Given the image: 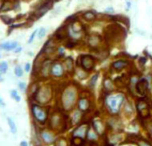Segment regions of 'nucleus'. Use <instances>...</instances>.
<instances>
[{
  "label": "nucleus",
  "instance_id": "obj_1",
  "mask_svg": "<svg viewBox=\"0 0 152 146\" xmlns=\"http://www.w3.org/2000/svg\"><path fill=\"white\" fill-rule=\"evenodd\" d=\"M32 113H33L35 119H36L38 122L43 124L46 120V113L43 109H41L38 105H33L32 106Z\"/></svg>",
  "mask_w": 152,
  "mask_h": 146
},
{
  "label": "nucleus",
  "instance_id": "obj_2",
  "mask_svg": "<svg viewBox=\"0 0 152 146\" xmlns=\"http://www.w3.org/2000/svg\"><path fill=\"white\" fill-rule=\"evenodd\" d=\"M51 73H52V75L56 77H59L62 75V73H63V68H62V65L60 63H54L52 67H51Z\"/></svg>",
  "mask_w": 152,
  "mask_h": 146
},
{
  "label": "nucleus",
  "instance_id": "obj_3",
  "mask_svg": "<svg viewBox=\"0 0 152 146\" xmlns=\"http://www.w3.org/2000/svg\"><path fill=\"white\" fill-rule=\"evenodd\" d=\"M147 87H148L147 81H146L145 79H141V80L138 81V83L136 85V90L141 94H144L145 91L147 90Z\"/></svg>",
  "mask_w": 152,
  "mask_h": 146
},
{
  "label": "nucleus",
  "instance_id": "obj_4",
  "mask_svg": "<svg viewBox=\"0 0 152 146\" xmlns=\"http://www.w3.org/2000/svg\"><path fill=\"white\" fill-rule=\"evenodd\" d=\"M17 47V42H4L1 44V48L3 50H13Z\"/></svg>",
  "mask_w": 152,
  "mask_h": 146
},
{
  "label": "nucleus",
  "instance_id": "obj_5",
  "mask_svg": "<svg viewBox=\"0 0 152 146\" xmlns=\"http://www.w3.org/2000/svg\"><path fill=\"white\" fill-rule=\"evenodd\" d=\"M126 65H127V62L126 61L118 60V61L114 62V63L112 64V67H113L114 69H116V70H121V69H123Z\"/></svg>",
  "mask_w": 152,
  "mask_h": 146
},
{
  "label": "nucleus",
  "instance_id": "obj_6",
  "mask_svg": "<svg viewBox=\"0 0 152 146\" xmlns=\"http://www.w3.org/2000/svg\"><path fill=\"white\" fill-rule=\"evenodd\" d=\"M82 65L84 66V68H86V69H91L92 68V66H93V60L90 58V57H88V56H86L85 58L83 59V61H82Z\"/></svg>",
  "mask_w": 152,
  "mask_h": 146
},
{
  "label": "nucleus",
  "instance_id": "obj_7",
  "mask_svg": "<svg viewBox=\"0 0 152 146\" xmlns=\"http://www.w3.org/2000/svg\"><path fill=\"white\" fill-rule=\"evenodd\" d=\"M78 107H79L80 110H86L89 107V103L88 101L85 98H81L78 101Z\"/></svg>",
  "mask_w": 152,
  "mask_h": 146
},
{
  "label": "nucleus",
  "instance_id": "obj_8",
  "mask_svg": "<svg viewBox=\"0 0 152 146\" xmlns=\"http://www.w3.org/2000/svg\"><path fill=\"white\" fill-rule=\"evenodd\" d=\"M41 137H42L43 141H44L45 143H51V142H53L52 135H51L50 133H48V132H46V131H43L42 132Z\"/></svg>",
  "mask_w": 152,
  "mask_h": 146
},
{
  "label": "nucleus",
  "instance_id": "obj_9",
  "mask_svg": "<svg viewBox=\"0 0 152 146\" xmlns=\"http://www.w3.org/2000/svg\"><path fill=\"white\" fill-rule=\"evenodd\" d=\"M7 122H8V125H9V127H10V131L15 134L16 132H17V128H16L14 121H13L11 118H7Z\"/></svg>",
  "mask_w": 152,
  "mask_h": 146
},
{
  "label": "nucleus",
  "instance_id": "obj_10",
  "mask_svg": "<svg viewBox=\"0 0 152 146\" xmlns=\"http://www.w3.org/2000/svg\"><path fill=\"white\" fill-rule=\"evenodd\" d=\"M83 17L85 18L86 20H92V19H94V18H95V14L92 11H87V12L84 13Z\"/></svg>",
  "mask_w": 152,
  "mask_h": 146
},
{
  "label": "nucleus",
  "instance_id": "obj_11",
  "mask_svg": "<svg viewBox=\"0 0 152 146\" xmlns=\"http://www.w3.org/2000/svg\"><path fill=\"white\" fill-rule=\"evenodd\" d=\"M109 105L112 108H116V106H117V97H112V98H110Z\"/></svg>",
  "mask_w": 152,
  "mask_h": 146
},
{
  "label": "nucleus",
  "instance_id": "obj_12",
  "mask_svg": "<svg viewBox=\"0 0 152 146\" xmlns=\"http://www.w3.org/2000/svg\"><path fill=\"white\" fill-rule=\"evenodd\" d=\"M7 68H8L7 62L2 61V62H1V73H2V74H5V73L7 72Z\"/></svg>",
  "mask_w": 152,
  "mask_h": 146
},
{
  "label": "nucleus",
  "instance_id": "obj_13",
  "mask_svg": "<svg viewBox=\"0 0 152 146\" xmlns=\"http://www.w3.org/2000/svg\"><path fill=\"white\" fill-rule=\"evenodd\" d=\"M14 72H15V75H16L17 77H21V76L23 75V70L21 69V67H19V66L15 67Z\"/></svg>",
  "mask_w": 152,
  "mask_h": 146
},
{
  "label": "nucleus",
  "instance_id": "obj_14",
  "mask_svg": "<svg viewBox=\"0 0 152 146\" xmlns=\"http://www.w3.org/2000/svg\"><path fill=\"white\" fill-rule=\"evenodd\" d=\"M98 79V74H95L93 77L91 78L90 82H89V85H90V87H93L95 85V82H96V80Z\"/></svg>",
  "mask_w": 152,
  "mask_h": 146
},
{
  "label": "nucleus",
  "instance_id": "obj_15",
  "mask_svg": "<svg viewBox=\"0 0 152 146\" xmlns=\"http://www.w3.org/2000/svg\"><path fill=\"white\" fill-rule=\"evenodd\" d=\"M46 33V29L45 28H40L39 31H38V37H39L40 39L43 38L44 37V35Z\"/></svg>",
  "mask_w": 152,
  "mask_h": 146
},
{
  "label": "nucleus",
  "instance_id": "obj_16",
  "mask_svg": "<svg viewBox=\"0 0 152 146\" xmlns=\"http://www.w3.org/2000/svg\"><path fill=\"white\" fill-rule=\"evenodd\" d=\"M11 96H12L13 98H14L17 102L20 101V96H19L18 94H17V92H16V90H12V91H11Z\"/></svg>",
  "mask_w": 152,
  "mask_h": 146
},
{
  "label": "nucleus",
  "instance_id": "obj_17",
  "mask_svg": "<svg viewBox=\"0 0 152 146\" xmlns=\"http://www.w3.org/2000/svg\"><path fill=\"white\" fill-rule=\"evenodd\" d=\"M2 20H3V22H5L6 24L12 23V21H13L12 18H9V17H7V16H3V15H2Z\"/></svg>",
  "mask_w": 152,
  "mask_h": 146
},
{
  "label": "nucleus",
  "instance_id": "obj_18",
  "mask_svg": "<svg viewBox=\"0 0 152 146\" xmlns=\"http://www.w3.org/2000/svg\"><path fill=\"white\" fill-rule=\"evenodd\" d=\"M38 31H39V30H34L33 32H32V34L30 35V38L28 39V43H32V41H33V39H34V37H35V35L38 33Z\"/></svg>",
  "mask_w": 152,
  "mask_h": 146
},
{
  "label": "nucleus",
  "instance_id": "obj_19",
  "mask_svg": "<svg viewBox=\"0 0 152 146\" xmlns=\"http://www.w3.org/2000/svg\"><path fill=\"white\" fill-rule=\"evenodd\" d=\"M18 86H19V88H20L21 90H25V88H26V86H25V84H24V82H19Z\"/></svg>",
  "mask_w": 152,
  "mask_h": 146
},
{
  "label": "nucleus",
  "instance_id": "obj_20",
  "mask_svg": "<svg viewBox=\"0 0 152 146\" xmlns=\"http://www.w3.org/2000/svg\"><path fill=\"white\" fill-rule=\"evenodd\" d=\"M30 64H29V63H26L25 64V71L26 72H29V71H30Z\"/></svg>",
  "mask_w": 152,
  "mask_h": 146
},
{
  "label": "nucleus",
  "instance_id": "obj_21",
  "mask_svg": "<svg viewBox=\"0 0 152 146\" xmlns=\"http://www.w3.org/2000/svg\"><path fill=\"white\" fill-rule=\"evenodd\" d=\"M106 12H110V13H113V8H111V7H108L106 8V10H105Z\"/></svg>",
  "mask_w": 152,
  "mask_h": 146
},
{
  "label": "nucleus",
  "instance_id": "obj_22",
  "mask_svg": "<svg viewBox=\"0 0 152 146\" xmlns=\"http://www.w3.org/2000/svg\"><path fill=\"white\" fill-rule=\"evenodd\" d=\"M20 146H28V143H27L26 141H21Z\"/></svg>",
  "mask_w": 152,
  "mask_h": 146
},
{
  "label": "nucleus",
  "instance_id": "obj_23",
  "mask_svg": "<svg viewBox=\"0 0 152 146\" xmlns=\"http://www.w3.org/2000/svg\"><path fill=\"white\" fill-rule=\"evenodd\" d=\"M21 50H22V48H21V47H18V48H16L14 52H15V53H19V52H20Z\"/></svg>",
  "mask_w": 152,
  "mask_h": 146
},
{
  "label": "nucleus",
  "instance_id": "obj_24",
  "mask_svg": "<svg viewBox=\"0 0 152 146\" xmlns=\"http://www.w3.org/2000/svg\"><path fill=\"white\" fill-rule=\"evenodd\" d=\"M130 7V2H127V9H129Z\"/></svg>",
  "mask_w": 152,
  "mask_h": 146
}]
</instances>
